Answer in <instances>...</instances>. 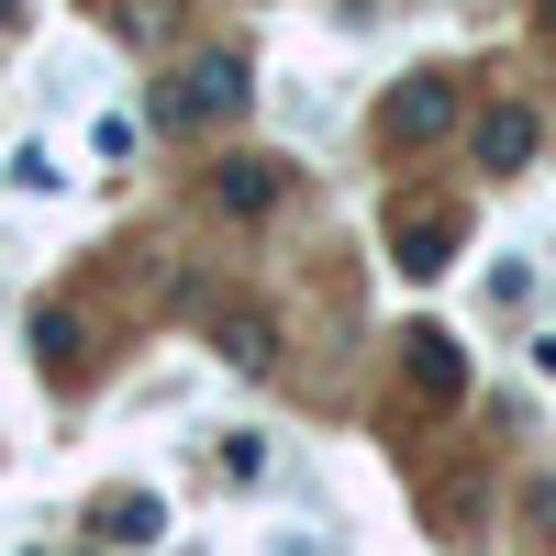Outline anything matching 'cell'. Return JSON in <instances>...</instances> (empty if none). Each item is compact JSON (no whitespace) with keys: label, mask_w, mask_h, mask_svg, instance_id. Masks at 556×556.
I'll use <instances>...</instances> for the list:
<instances>
[{"label":"cell","mask_w":556,"mask_h":556,"mask_svg":"<svg viewBox=\"0 0 556 556\" xmlns=\"http://www.w3.org/2000/svg\"><path fill=\"white\" fill-rule=\"evenodd\" d=\"M534 34H545V56H556V0H534Z\"/></svg>","instance_id":"4fadbf2b"},{"label":"cell","mask_w":556,"mask_h":556,"mask_svg":"<svg viewBox=\"0 0 556 556\" xmlns=\"http://www.w3.org/2000/svg\"><path fill=\"white\" fill-rule=\"evenodd\" d=\"M245 101H256V67L235 56V45H212V56H190L178 78H156L146 123H156V134H212V123H235Z\"/></svg>","instance_id":"6da1fadb"},{"label":"cell","mask_w":556,"mask_h":556,"mask_svg":"<svg viewBox=\"0 0 556 556\" xmlns=\"http://www.w3.org/2000/svg\"><path fill=\"white\" fill-rule=\"evenodd\" d=\"M401 379L424 390V401H468V356H456V334H434V323H424V334L401 345Z\"/></svg>","instance_id":"52a82bcc"},{"label":"cell","mask_w":556,"mask_h":556,"mask_svg":"<svg viewBox=\"0 0 556 556\" xmlns=\"http://www.w3.org/2000/svg\"><path fill=\"white\" fill-rule=\"evenodd\" d=\"M212 356L245 367V379H267V367H278V312L267 301H223L212 312Z\"/></svg>","instance_id":"5b68a950"},{"label":"cell","mask_w":556,"mask_h":556,"mask_svg":"<svg viewBox=\"0 0 556 556\" xmlns=\"http://www.w3.org/2000/svg\"><path fill=\"white\" fill-rule=\"evenodd\" d=\"M468 123V89H456V67H424V78H401L390 101H379V134L390 146H434V134Z\"/></svg>","instance_id":"7a4b0ae2"},{"label":"cell","mask_w":556,"mask_h":556,"mask_svg":"<svg viewBox=\"0 0 556 556\" xmlns=\"http://www.w3.org/2000/svg\"><path fill=\"white\" fill-rule=\"evenodd\" d=\"M12 12H23V0H0V34H12Z\"/></svg>","instance_id":"5bb4252c"},{"label":"cell","mask_w":556,"mask_h":556,"mask_svg":"<svg viewBox=\"0 0 556 556\" xmlns=\"http://www.w3.org/2000/svg\"><path fill=\"white\" fill-rule=\"evenodd\" d=\"M89 534H101V545H156L167 534V501L156 490H101V501H89Z\"/></svg>","instance_id":"ba28073f"},{"label":"cell","mask_w":556,"mask_h":556,"mask_svg":"<svg viewBox=\"0 0 556 556\" xmlns=\"http://www.w3.org/2000/svg\"><path fill=\"white\" fill-rule=\"evenodd\" d=\"M523 523H534V534H545V545H556V468H545V479H534V490H523Z\"/></svg>","instance_id":"7c38bea8"},{"label":"cell","mask_w":556,"mask_h":556,"mask_svg":"<svg viewBox=\"0 0 556 556\" xmlns=\"http://www.w3.org/2000/svg\"><path fill=\"white\" fill-rule=\"evenodd\" d=\"M445 256H456V212L401 201V212H390V267H401V278H434Z\"/></svg>","instance_id":"8992f818"},{"label":"cell","mask_w":556,"mask_h":556,"mask_svg":"<svg viewBox=\"0 0 556 556\" xmlns=\"http://www.w3.org/2000/svg\"><path fill=\"white\" fill-rule=\"evenodd\" d=\"M278 190H290V156H267V146H235V156L212 167V212H223V223L278 212Z\"/></svg>","instance_id":"277c9868"},{"label":"cell","mask_w":556,"mask_h":556,"mask_svg":"<svg viewBox=\"0 0 556 556\" xmlns=\"http://www.w3.org/2000/svg\"><path fill=\"white\" fill-rule=\"evenodd\" d=\"M34 367H45L56 390L78 379V323H67V312H45V323H34Z\"/></svg>","instance_id":"9c48e42d"},{"label":"cell","mask_w":556,"mask_h":556,"mask_svg":"<svg viewBox=\"0 0 556 556\" xmlns=\"http://www.w3.org/2000/svg\"><path fill=\"white\" fill-rule=\"evenodd\" d=\"M223 479H235V490H245V479H267V445H256V434H235V445H223Z\"/></svg>","instance_id":"8fae6325"},{"label":"cell","mask_w":556,"mask_h":556,"mask_svg":"<svg viewBox=\"0 0 556 556\" xmlns=\"http://www.w3.org/2000/svg\"><path fill=\"white\" fill-rule=\"evenodd\" d=\"M534 156H545V123H534L523 101H479V112H468V167H479V178H523Z\"/></svg>","instance_id":"3957f363"},{"label":"cell","mask_w":556,"mask_h":556,"mask_svg":"<svg viewBox=\"0 0 556 556\" xmlns=\"http://www.w3.org/2000/svg\"><path fill=\"white\" fill-rule=\"evenodd\" d=\"M178 23H190V12H178V0H134V34H146V45H167Z\"/></svg>","instance_id":"30bf717a"}]
</instances>
